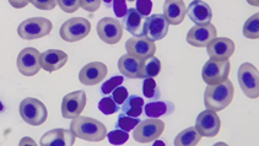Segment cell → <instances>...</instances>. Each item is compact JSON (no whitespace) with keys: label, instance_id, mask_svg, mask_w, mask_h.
Segmentation results:
<instances>
[{"label":"cell","instance_id":"6da1fadb","mask_svg":"<svg viewBox=\"0 0 259 146\" xmlns=\"http://www.w3.org/2000/svg\"><path fill=\"white\" fill-rule=\"evenodd\" d=\"M235 96V88L229 79L217 85H208L204 91V105L206 110L220 112L229 107Z\"/></svg>","mask_w":259,"mask_h":146},{"label":"cell","instance_id":"7a4b0ae2","mask_svg":"<svg viewBox=\"0 0 259 146\" xmlns=\"http://www.w3.org/2000/svg\"><path fill=\"white\" fill-rule=\"evenodd\" d=\"M70 130L76 137L86 141L99 142L107 137V128L102 122L81 114L71 120Z\"/></svg>","mask_w":259,"mask_h":146},{"label":"cell","instance_id":"3957f363","mask_svg":"<svg viewBox=\"0 0 259 146\" xmlns=\"http://www.w3.org/2000/svg\"><path fill=\"white\" fill-rule=\"evenodd\" d=\"M53 24L46 17H31L25 20L17 27V34L24 41H34L51 33Z\"/></svg>","mask_w":259,"mask_h":146},{"label":"cell","instance_id":"277c9868","mask_svg":"<svg viewBox=\"0 0 259 146\" xmlns=\"http://www.w3.org/2000/svg\"><path fill=\"white\" fill-rule=\"evenodd\" d=\"M19 112L24 122L33 125V127L42 125L48 118V112L46 106L39 100L32 99V97L22 100L20 103Z\"/></svg>","mask_w":259,"mask_h":146},{"label":"cell","instance_id":"5b68a950","mask_svg":"<svg viewBox=\"0 0 259 146\" xmlns=\"http://www.w3.org/2000/svg\"><path fill=\"white\" fill-rule=\"evenodd\" d=\"M238 84L241 90L248 99L255 100L259 97V74L258 68L251 63H243L237 71Z\"/></svg>","mask_w":259,"mask_h":146},{"label":"cell","instance_id":"8992f818","mask_svg":"<svg viewBox=\"0 0 259 146\" xmlns=\"http://www.w3.org/2000/svg\"><path fill=\"white\" fill-rule=\"evenodd\" d=\"M91 32V22L84 17L69 19L60 27L59 34L65 42H79Z\"/></svg>","mask_w":259,"mask_h":146},{"label":"cell","instance_id":"52a82bcc","mask_svg":"<svg viewBox=\"0 0 259 146\" xmlns=\"http://www.w3.org/2000/svg\"><path fill=\"white\" fill-rule=\"evenodd\" d=\"M133 137L135 141L142 144H149L161 136L165 130V123L157 118L145 119L133 129Z\"/></svg>","mask_w":259,"mask_h":146},{"label":"cell","instance_id":"ba28073f","mask_svg":"<svg viewBox=\"0 0 259 146\" xmlns=\"http://www.w3.org/2000/svg\"><path fill=\"white\" fill-rule=\"evenodd\" d=\"M231 64L229 60L210 59L204 64L201 77L206 85H217L229 79Z\"/></svg>","mask_w":259,"mask_h":146},{"label":"cell","instance_id":"9c48e42d","mask_svg":"<svg viewBox=\"0 0 259 146\" xmlns=\"http://www.w3.org/2000/svg\"><path fill=\"white\" fill-rule=\"evenodd\" d=\"M169 24L165 19L163 14H154L145 17L143 25L142 34L152 42L165 38L168 33Z\"/></svg>","mask_w":259,"mask_h":146},{"label":"cell","instance_id":"30bf717a","mask_svg":"<svg viewBox=\"0 0 259 146\" xmlns=\"http://www.w3.org/2000/svg\"><path fill=\"white\" fill-rule=\"evenodd\" d=\"M126 54L134 57V58L146 60L154 57L156 52V44L149 38L144 37L143 34L134 36L125 42Z\"/></svg>","mask_w":259,"mask_h":146},{"label":"cell","instance_id":"8fae6325","mask_svg":"<svg viewBox=\"0 0 259 146\" xmlns=\"http://www.w3.org/2000/svg\"><path fill=\"white\" fill-rule=\"evenodd\" d=\"M97 36L107 44H117L123 37V26L113 17H103L97 24Z\"/></svg>","mask_w":259,"mask_h":146},{"label":"cell","instance_id":"7c38bea8","mask_svg":"<svg viewBox=\"0 0 259 146\" xmlns=\"http://www.w3.org/2000/svg\"><path fill=\"white\" fill-rule=\"evenodd\" d=\"M218 37V31L212 24L195 25L187 33V43L197 48H204L209 44L212 39Z\"/></svg>","mask_w":259,"mask_h":146},{"label":"cell","instance_id":"4fadbf2b","mask_svg":"<svg viewBox=\"0 0 259 146\" xmlns=\"http://www.w3.org/2000/svg\"><path fill=\"white\" fill-rule=\"evenodd\" d=\"M39 57H41L39 52L32 47H27L20 52L16 60V65L20 73L25 76L36 75L41 69Z\"/></svg>","mask_w":259,"mask_h":146},{"label":"cell","instance_id":"5bb4252c","mask_svg":"<svg viewBox=\"0 0 259 146\" xmlns=\"http://www.w3.org/2000/svg\"><path fill=\"white\" fill-rule=\"evenodd\" d=\"M221 122L217 112L205 110L195 119V129L201 136L214 137L220 131Z\"/></svg>","mask_w":259,"mask_h":146},{"label":"cell","instance_id":"9a60e30c","mask_svg":"<svg viewBox=\"0 0 259 146\" xmlns=\"http://www.w3.org/2000/svg\"><path fill=\"white\" fill-rule=\"evenodd\" d=\"M86 93L84 91L77 90L74 92L65 94L62 101V116L65 119H73L80 116L86 106Z\"/></svg>","mask_w":259,"mask_h":146},{"label":"cell","instance_id":"2e32d148","mask_svg":"<svg viewBox=\"0 0 259 146\" xmlns=\"http://www.w3.org/2000/svg\"><path fill=\"white\" fill-rule=\"evenodd\" d=\"M107 73V65L102 62H91L80 70L79 80L85 86H95L106 79Z\"/></svg>","mask_w":259,"mask_h":146},{"label":"cell","instance_id":"e0dca14e","mask_svg":"<svg viewBox=\"0 0 259 146\" xmlns=\"http://www.w3.org/2000/svg\"><path fill=\"white\" fill-rule=\"evenodd\" d=\"M210 59L229 60L235 53V43L227 37H217L206 45Z\"/></svg>","mask_w":259,"mask_h":146},{"label":"cell","instance_id":"ac0fdd59","mask_svg":"<svg viewBox=\"0 0 259 146\" xmlns=\"http://www.w3.org/2000/svg\"><path fill=\"white\" fill-rule=\"evenodd\" d=\"M75 135L68 129H53L47 131L41 139L42 146H71L75 144Z\"/></svg>","mask_w":259,"mask_h":146},{"label":"cell","instance_id":"d6986e66","mask_svg":"<svg viewBox=\"0 0 259 146\" xmlns=\"http://www.w3.org/2000/svg\"><path fill=\"white\" fill-rule=\"evenodd\" d=\"M68 54L65 52L59 50H50L43 52L39 57V64L43 70L48 73L59 70L67 64Z\"/></svg>","mask_w":259,"mask_h":146},{"label":"cell","instance_id":"ffe728a7","mask_svg":"<svg viewBox=\"0 0 259 146\" xmlns=\"http://www.w3.org/2000/svg\"><path fill=\"white\" fill-rule=\"evenodd\" d=\"M144 63L145 60L134 58V57L124 54L118 60V69L123 76L128 79H143Z\"/></svg>","mask_w":259,"mask_h":146},{"label":"cell","instance_id":"44dd1931","mask_svg":"<svg viewBox=\"0 0 259 146\" xmlns=\"http://www.w3.org/2000/svg\"><path fill=\"white\" fill-rule=\"evenodd\" d=\"M187 14L195 25L210 24L212 19L211 8L203 0H193L187 9Z\"/></svg>","mask_w":259,"mask_h":146},{"label":"cell","instance_id":"7402d4cb","mask_svg":"<svg viewBox=\"0 0 259 146\" xmlns=\"http://www.w3.org/2000/svg\"><path fill=\"white\" fill-rule=\"evenodd\" d=\"M187 15V7L183 0H165L163 16L169 25H181Z\"/></svg>","mask_w":259,"mask_h":146},{"label":"cell","instance_id":"603a6c76","mask_svg":"<svg viewBox=\"0 0 259 146\" xmlns=\"http://www.w3.org/2000/svg\"><path fill=\"white\" fill-rule=\"evenodd\" d=\"M123 25H124V28L129 33L134 34V36H139V34H142L143 31L144 19L143 16L138 13L137 9L131 8L126 11V15L124 16Z\"/></svg>","mask_w":259,"mask_h":146},{"label":"cell","instance_id":"cb8c5ba5","mask_svg":"<svg viewBox=\"0 0 259 146\" xmlns=\"http://www.w3.org/2000/svg\"><path fill=\"white\" fill-rule=\"evenodd\" d=\"M175 110V106L171 102L165 101H154L149 102L145 106V114L149 118H160V117L171 114Z\"/></svg>","mask_w":259,"mask_h":146},{"label":"cell","instance_id":"d4e9b609","mask_svg":"<svg viewBox=\"0 0 259 146\" xmlns=\"http://www.w3.org/2000/svg\"><path fill=\"white\" fill-rule=\"evenodd\" d=\"M201 135L197 131L195 127H191L184 129L176 136L174 144L176 146H194L199 144Z\"/></svg>","mask_w":259,"mask_h":146},{"label":"cell","instance_id":"484cf974","mask_svg":"<svg viewBox=\"0 0 259 146\" xmlns=\"http://www.w3.org/2000/svg\"><path fill=\"white\" fill-rule=\"evenodd\" d=\"M143 107L144 100L142 97L137 96V94H132V96H128V99L122 105V112L125 113L126 116L139 117L143 113Z\"/></svg>","mask_w":259,"mask_h":146},{"label":"cell","instance_id":"4316f807","mask_svg":"<svg viewBox=\"0 0 259 146\" xmlns=\"http://www.w3.org/2000/svg\"><path fill=\"white\" fill-rule=\"evenodd\" d=\"M243 36L249 39L259 38V14L255 13L244 22L243 25Z\"/></svg>","mask_w":259,"mask_h":146},{"label":"cell","instance_id":"83f0119b","mask_svg":"<svg viewBox=\"0 0 259 146\" xmlns=\"http://www.w3.org/2000/svg\"><path fill=\"white\" fill-rule=\"evenodd\" d=\"M161 71V62L156 57H151V58L146 59L144 63V70H143V79L145 77H155L160 74Z\"/></svg>","mask_w":259,"mask_h":146},{"label":"cell","instance_id":"f1b7e54d","mask_svg":"<svg viewBox=\"0 0 259 146\" xmlns=\"http://www.w3.org/2000/svg\"><path fill=\"white\" fill-rule=\"evenodd\" d=\"M143 93L146 99H157L160 96L159 86H157L156 81L154 77H145L143 82Z\"/></svg>","mask_w":259,"mask_h":146},{"label":"cell","instance_id":"f546056e","mask_svg":"<svg viewBox=\"0 0 259 146\" xmlns=\"http://www.w3.org/2000/svg\"><path fill=\"white\" fill-rule=\"evenodd\" d=\"M140 119H137V117H131V116H126L125 113H120L118 116L117 119V128L122 129L124 131H131L139 124Z\"/></svg>","mask_w":259,"mask_h":146},{"label":"cell","instance_id":"4dcf8cb0","mask_svg":"<svg viewBox=\"0 0 259 146\" xmlns=\"http://www.w3.org/2000/svg\"><path fill=\"white\" fill-rule=\"evenodd\" d=\"M99 110L103 114H106V116H111V114L117 113L119 111V107H118V105L114 102V100L112 97L106 96L99 102Z\"/></svg>","mask_w":259,"mask_h":146},{"label":"cell","instance_id":"1f68e13d","mask_svg":"<svg viewBox=\"0 0 259 146\" xmlns=\"http://www.w3.org/2000/svg\"><path fill=\"white\" fill-rule=\"evenodd\" d=\"M107 137L108 141L111 142L112 145H122L128 141L129 134L128 131L122 130V129H116V130H112L107 133Z\"/></svg>","mask_w":259,"mask_h":146},{"label":"cell","instance_id":"d6a6232c","mask_svg":"<svg viewBox=\"0 0 259 146\" xmlns=\"http://www.w3.org/2000/svg\"><path fill=\"white\" fill-rule=\"evenodd\" d=\"M123 81H124V77H123V76L111 77V79L107 80V81L103 82L102 87H101V90H102V93L103 94H109L112 92V91L114 90V88L118 87L119 85H122Z\"/></svg>","mask_w":259,"mask_h":146},{"label":"cell","instance_id":"836d02e7","mask_svg":"<svg viewBox=\"0 0 259 146\" xmlns=\"http://www.w3.org/2000/svg\"><path fill=\"white\" fill-rule=\"evenodd\" d=\"M57 5H59V8L64 13L73 14L79 10L80 2L79 0H57Z\"/></svg>","mask_w":259,"mask_h":146},{"label":"cell","instance_id":"e575fe53","mask_svg":"<svg viewBox=\"0 0 259 146\" xmlns=\"http://www.w3.org/2000/svg\"><path fill=\"white\" fill-rule=\"evenodd\" d=\"M128 90L120 85L112 91V99L114 100V102H116L118 106H122L125 100L128 99Z\"/></svg>","mask_w":259,"mask_h":146},{"label":"cell","instance_id":"d590c367","mask_svg":"<svg viewBox=\"0 0 259 146\" xmlns=\"http://www.w3.org/2000/svg\"><path fill=\"white\" fill-rule=\"evenodd\" d=\"M137 3V11L143 17H148L150 15L152 10V2L151 0H135Z\"/></svg>","mask_w":259,"mask_h":146},{"label":"cell","instance_id":"8d00e7d4","mask_svg":"<svg viewBox=\"0 0 259 146\" xmlns=\"http://www.w3.org/2000/svg\"><path fill=\"white\" fill-rule=\"evenodd\" d=\"M31 4L38 10L50 11L57 7V0H30Z\"/></svg>","mask_w":259,"mask_h":146},{"label":"cell","instance_id":"74e56055","mask_svg":"<svg viewBox=\"0 0 259 146\" xmlns=\"http://www.w3.org/2000/svg\"><path fill=\"white\" fill-rule=\"evenodd\" d=\"M80 8L84 9L88 13H96L101 7L102 0H79Z\"/></svg>","mask_w":259,"mask_h":146},{"label":"cell","instance_id":"f35d334b","mask_svg":"<svg viewBox=\"0 0 259 146\" xmlns=\"http://www.w3.org/2000/svg\"><path fill=\"white\" fill-rule=\"evenodd\" d=\"M113 11L117 17H124L126 15V0H113Z\"/></svg>","mask_w":259,"mask_h":146},{"label":"cell","instance_id":"ab89813d","mask_svg":"<svg viewBox=\"0 0 259 146\" xmlns=\"http://www.w3.org/2000/svg\"><path fill=\"white\" fill-rule=\"evenodd\" d=\"M9 4L15 9H24L30 4V0H8Z\"/></svg>","mask_w":259,"mask_h":146},{"label":"cell","instance_id":"60d3db41","mask_svg":"<svg viewBox=\"0 0 259 146\" xmlns=\"http://www.w3.org/2000/svg\"><path fill=\"white\" fill-rule=\"evenodd\" d=\"M247 3L252 5V7H258L259 5V0H247Z\"/></svg>","mask_w":259,"mask_h":146},{"label":"cell","instance_id":"b9f144b4","mask_svg":"<svg viewBox=\"0 0 259 146\" xmlns=\"http://www.w3.org/2000/svg\"><path fill=\"white\" fill-rule=\"evenodd\" d=\"M103 2L106 3V5H107V7H109V4H111V2H112V0H103Z\"/></svg>","mask_w":259,"mask_h":146},{"label":"cell","instance_id":"7bdbcfd3","mask_svg":"<svg viewBox=\"0 0 259 146\" xmlns=\"http://www.w3.org/2000/svg\"><path fill=\"white\" fill-rule=\"evenodd\" d=\"M4 111V106H3V103L0 102V112H3Z\"/></svg>","mask_w":259,"mask_h":146},{"label":"cell","instance_id":"ee69618b","mask_svg":"<svg viewBox=\"0 0 259 146\" xmlns=\"http://www.w3.org/2000/svg\"><path fill=\"white\" fill-rule=\"evenodd\" d=\"M126 2H135V0H126Z\"/></svg>","mask_w":259,"mask_h":146}]
</instances>
